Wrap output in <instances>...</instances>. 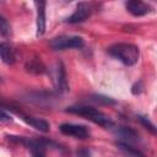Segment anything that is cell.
I'll list each match as a JSON object with an SVG mask.
<instances>
[{
  "label": "cell",
  "instance_id": "6da1fadb",
  "mask_svg": "<svg viewBox=\"0 0 157 157\" xmlns=\"http://www.w3.org/2000/svg\"><path fill=\"white\" fill-rule=\"evenodd\" d=\"M109 54L120 60L123 64L131 66L137 63L139 56H140V50L136 45L130 44V43H119L114 44L108 49Z\"/></svg>",
  "mask_w": 157,
  "mask_h": 157
},
{
  "label": "cell",
  "instance_id": "7a4b0ae2",
  "mask_svg": "<svg viewBox=\"0 0 157 157\" xmlns=\"http://www.w3.org/2000/svg\"><path fill=\"white\" fill-rule=\"evenodd\" d=\"M66 112L69 113H74V114H77V115H81V117H85L86 119L101 125V126H104V128H110L113 125L112 120L103 113L98 112L97 109L92 108V107H86V105H75V107H69L66 109Z\"/></svg>",
  "mask_w": 157,
  "mask_h": 157
},
{
  "label": "cell",
  "instance_id": "3957f363",
  "mask_svg": "<svg viewBox=\"0 0 157 157\" xmlns=\"http://www.w3.org/2000/svg\"><path fill=\"white\" fill-rule=\"evenodd\" d=\"M85 42L77 36H60L50 40V47L54 50H65L70 48H82Z\"/></svg>",
  "mask_w": 157,
  "mask_h": 157
},
{
  "label": "cell",
  "instance_id": "277c9868",
  "mask_svg": "<svg viewBox=\"0 0 157 157\" xmlns=\"http://www.w3.org/2000/svg\"><path fill=\"white\" fill-rule=\"evenodd\" d=\"M60 131L64 135L72 136L75 139H86L88 136V131L85 126L82 125H76V124H61L59 126Z\"/></svg>",
  "mask_w": 157,
  "mask_h": 157
},
{
  "label": "cell",
  "instance_id": "5b68a950",
  "mask_svg": "<svg viewBox=\"0 0 157 157\" xmlns=\"http://www.w3.org/2000/svg\"><path fill=\"white\" fill-rule=\"evenodd\" d=\"M90 16H91V7L86 2H80L77 5L75 12L70 17H67L66 22H69V23H80V22L86 21Z\"/></svg>",
  "mask_w": 157,
  "mask_h": 157
},
{
  "label": "cell",
  "instance_id": "8992f818",
  "mask_svg": "<svg viewBox=\"0 0 157 157\" xmlns=\"http://www.w3.org/2000/svg\"><path fill=\"white\" fill-rule=\"evenodd\" d=\"M18 142H23L32 153V157H45V144L38 140L17 139Z\"/></svg>",
  "mask_w": 157,
  "mask_h": 157
},
{
  "label": "cell",
  "instance_id": "52a82bcc",
  "mask_svg": "<svg viewBox=\"0 0 157 157\" xmlns=\"http://www.w3.org/2000/svg\"><path fill=\"white\" fill-rule=\"evenodd\" d=\"M126 10L134 16H144L150 12V6L142 1L132 0L126 2Z\"/></svg>",
  "mask_w": 157,
  "mask_h": 157
},
{
  "label": "cell",
  "instance_id": "ba28073f",
  "mask_svg": "<svg viewBox=\"0 0 157 157\" xmlns=\"http://www.w3.org/2000/svg\"><path fill=\"white\" fill-rule=\"evenodd\" d=\"M0 59L7 65H12L16 61L15 49L6 42L0 43Z\"/></svg>",
  "mask_w": 157,
  "mask_h": 157
},
{
  "label": "cell",
  "instance_id": "9c48e42d",
  "mask_svg": "<svg viewBox=\"0 0 157 157\" xmlns=\"http://www.w3.org/2000/svg\"><path fill=\"white\" fill-rule=\"evenodd\" d=\"M37 5V37L45 32V2H36Z\"/></svg>",
  "mask_w": 157,
  "mask_h": 157
},
{
  "label": "cell",
  "instance_id": "30bf717a",
  "mask_svg": "<svg viewBox=\"0 0 157 157\" xmlns=\"http://www.w3.org/2000/svg\"><path fill=\"white\" fill-rule=\"evenodd\" d=\"M55 85L59 92H67L69 91V85H67V80H66V74H65V69L63 66V64H59L56 67V80H55Z\"/></svg>",
  "mask_w": 157,
  "mask_h": 157
},
{
  "label": "cell",
  "instance_id": "8fae6325",
  "mask_svg": "<svg viewBox=\"0 0 157 157\" xmlns=\"http://www.w3.org/2000/svg\"><path fill=\"white\" fill-rule=\"evenodd\" d=\"M25 121L29 125H32L34 129L42 131V132H48L49 131V124L43 120V119H38V118H31V117H25L23 118Z\"/></svg>",
  "mask_w": 157,
  "mask_h": 157
},
{
  "label": "cell",
  "instance_id": "7c38bea8",
  "mask_svg": "<svg viewBox=\"0 0 157 157\" xmlns=\"http://www.w3.org/2000/svg\"><path fill=\"white\" fill-rule=\"evenodd\" d=\"M117 146H118L119 150H121L124 153L129 155L130 157H146L142 152H140L139 150L131 147L130 145H128V144H125V142H117Z\"/></svg>",
  "mask_w": 157,
  "mask_h": 157
},
{
  "label": "cell",
  "instance_id": "4fadbf2b",
  "mask_svg": "<svg viewBox=\"0 0 157 157\" xmlns=\"http://www.w3.org/2000/svg\"><path fill=\"white\" fill-rule=\"evenodd\" d=\"M117 134L120 135V136H123V137H128V139H134V137L137 136V134L132 129L126 128V126H119L117 129Z\"/></svg>",
  "mask_w": 157,
  "mask_h": 157
},
{
  "label": "cell",
  "instance_id": "5bb4252c",
  "mask_svg": "<svg viewBox=\"0 0 157 157\" xmlns=\"http://www.w3.org/2000/svg\"><path fill=\"white\" fill-rule=\"evenodd\" d=\"M137 119L140 120V123H141V124H142V125H144L146 129H148V130H150L152 134H156V128H155V125H153V124H152V123H151V121H150L147 118L139 115V117H137Z\"/></svg>",
  "mask_w": 157,
  "mask_h": 157
},
{
  "label": "cell",
  "instance_id": "9a60e30c",
  "mask_svg": "<svg viewBox=\"0 0 157 157\" xmlns=\"http://www.w3.org/2000/svg\"><path fill=\"white\" fill-rule=\"evenodd\" d=\"M9 33H10V26H9L7 21L2 16H0V34L1 36H7Z\"/></svg>",
  "mask_w": 157,
  "mask_h": 157
},
{
  "label": "cell",
  "instance_id": "2e32d148",
  "mask_svg": "<svg viewBox=\"0 0 157 157\" xmlns=\"http://www.w3.org/2000/svg\"><path fill=\"white\" fill-rule=\"evenodd\" d=\"M94 101H97V102H103V103H105V104H108V103H115V101H113L112 98H109V97H103V96H94V98H93Z\"/></svg>",
  "mask_w": 157,
  "mask_h": 157
},
{
  "label": "cell",
  "instance_id": "e0dca14e",
  "mask_svg": "<svg viewBox=\"0 0 157 157\" xmlns=\"http://www.w3.org/2000/svg\"><path fill=\"white\" fill-rule=\"evenodd\" d=\"M12 119H11V117L5 112V110H2L1 108H0V121L1 123H10Z\"/></svg>",
  "mask_w": 157,
  "mask_h": 157
}]
</instances>
